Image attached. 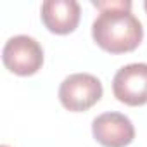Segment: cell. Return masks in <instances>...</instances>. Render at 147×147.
Returning <instances> with one entry per match:
<instances>
[{"label": "cell", "mask_w": 147, "mask_h": 147, "mask_svg": "<svg viewBox=\"0 0 147 147\" xmlns=\"http://www.w3.org/2000/svg\"><path fill=\"white\" fill-rule=\"evenodd\" d=\"M102 97V83L88 73H75L64 78L59 87V100L71 113H83Z\"/></svg>", "instance_id": "7a4b0ae2"}, {"label": "cell", "mask_w": 147, "mask_h": 147, "mask_svg": "<svg viewBox=\"0 0 147 147\" xmlns=\"http://www.w3.org/2000/svg\"><path fill=\"white\" fill-rule=\"evenodd\" d=\"M94 138L104 147H126L135 138V128L121 113H104L92 123Z\"/></svg>", "instance_id": "5b68a950"}, {"label": "cell", "mask_w": 147, "mask_h": 147, "mask_svg": "<svg viewBox=\"0 0 147 147\" xmlns=\"http://www.w3.org/2000/svg\"><path fill=\"white\" fill-rule=\"evenodd\" d=\"M113 94L119 102L131 107L147 104V64L123 66L114 75Z\"/></svg>", "instance_id": "277c9868"}, {"label": "cell", "mask_w": 147, "mask_h": 147, "mask_svg": "<svg viewBox=\"0 0 147 147\" xmlns=\"http://www.w3.org/2000/svg\"><path fill=\"white\" fill-rule=\"evenodd\" d=\"M82 9L75 0H47L42 4V21L50 33L67 35L76 30Z\"/></svg>", "instance_id": "8992f818"}, {"label": "cell", "mask_w": 147, "mask_h": 147, "mask_svg": "<svg viewBox=\"0 0 147 147\" xmlns=\"http://www.w3.org/2000/svg\"><path fill=\"white\" fill-rule=\"evenodd\" d=\"M92 4L100 11L92 24V36L102 50L111 54H126L140 45L144 28L138 18L130 11L131 2L106 0Z\"/></svg>", "instance_id": "6da1fadb"}, {"label": "cell", "mask_w": 147, "mask_h": 147, "mask_svg": "<svg viewBox=\"0 0 147 147\" xmlns=\"http://www.w3.org/2000/svg\"><path fill=\"white\" fill-rule=\"evenodd\" d=\"M4 66L18 76H31L43 66L42 45L26 35L12 36L5 42L2 50Z\"/></svg>", "instance_id": "3957f363"}, {"label": "cell", "mask_w": 147, "mask_h": 147, "mask_svg": "<svg viewBox=\"0 0 147 147\" xmlns=\"http://www.w3.org/2000/svg\"><path fill=\"white\" fill-rule=\"evenodd\" d=\"M144 7H145V11H147V2H145V4H144Z\"/></svg>", "instance_id": "52a82bcc"}]
</instances>
